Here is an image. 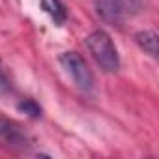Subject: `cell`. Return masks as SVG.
<instances>
[{
    "label": "cell",
    "instance_id": "8",
    "mask_svg": "<svg viewBox=\"0 0 159 159\" xmlns=\"http://www.w3.org/2000/svg\"><path fill=\"white\" fill-rule=\"evenodd\" d=\"M114 2L122 8V11H137L140 8L139 0H114Z\"/></svg>",
    "mask_w": 159,
    "mask_h": 159
},
{
    "label": "cell",
    "instance_id": "1",
    "mask_svg": "<svg viewBox=\"0 0 159 159\" xmlns=\"http://www.w3.org/2000/svg\"><path fill=\"white\" fill-rule=\"evenodd\" d=\"M90 54L94 56V60L99 64V67L107 73H114L120 69V56H118V49L112 41V38L105 32V30H94L86 36L84 39Z\"/></svg>",
    "mask_w": 159,
    "mask_h": 159
},
{
    "label": "cell",
    "instance_id": "5",
    "mask_svg": "<svg viewBox=\"0 0 159 159\" xmlns=\"http://www.w3.org/2000/svg\"><path fill=\"white\" fill-rule=\"evenodd\" d=\"M41 8L51 15V19L60 26L67 19V10L62 4V0H41Z\"/></svg>",
    "mask_w": 159,
    "mask_h": 159
},
{
    "label": "cell",
    "instance_id": "2",
    "mask_svg": "<svg viewBox=\"0 0 159 159\" xmlns=\"http://www.w3.org/2000/svg\"><path fill=\"white\" fill-rule=\"evenodd\" d=\"M60 66L64 67V71L69 75L71 81L84 92L92 90L94 86V75L88 67V64L83 60V56L75 52V51H69V52H62L60 58H58Z\"/></svg>",
    "mask_w": 159,
    "mask_h": 159
},
{
    "label": "cell",
    "instance_id": "7",
    "mask_svg": "<svg viewBox=\"0 0 159 159\" xmlns=\"http://www.w3.org/2000/svg\"><path fill=\"white\" fill-rule=\"evenodd\" d=\"M0 135H2L10 144H17V142H25L26 139L23 137V133L11 125H4V127H0Z\"/></svg>",
    "mask_w": 159,
    "mask_h": 159
},
{
    "label": "cell",
    "instance_id": "6",
    "mask_svg": "<svg viewBox=\"0 0 159 159\" xmlns=\"http://www.w3.org/2000/svg\"><path fill=\"white\" fill-rule=\"evenodd\" d=\"M17 109H19L21 112H25L26 116H30V118H39V116H41V109H39V105H38L34 99H25V101H21V103L17 105Z\"/></svg>",
    "mask_w": 159,
    "mask_h": 159
},
{
    "label": "cell",
    "instance_id": "9",
    "mask_svg": "<svg viewBox=\"0 0 159 159\" xmlns=\"http://www.w3.org/2000/svg\"><path fill=\"white\" fill-rule=\"evenodd\" d=\"M0 90H8V81H6V77L2 75V71H0Z\"/></svg>",
    "mask_w": 159,
    "mask_h": 159
},
{
    "label": "cell",
    "instance_id": "3",
    "mask_svg": "<svg viewBox=\"0 0 159 159\" xmlns=\"http://www.w3.org/2000/svg\"><path fill=\"white\" fill-rule=\"evenodd\" d=\"M96 8H98V13L109 21V23H120L122 21V8L114 2V0H96Z\"/></svg>",
    "mask_w": 159,
    "mask_h": 159
},
{
    "label": "cell",
    "instance_id": "4",
    "mask_svg": "<svg viewBox=\"0 0 159 159\" xmlns=\"http://www.w3.org/2000/svg\"><path fill=\"white\" fill-rule=\"evenodd\" d=\"M135 41H137V45L144 52H148L152 58H157V43H159V38H157L155 32H152V30L137 32L135 34Z\"/></svg>",
    "mask_w": 159,
    "mask_h": 159
}]
</instances>
